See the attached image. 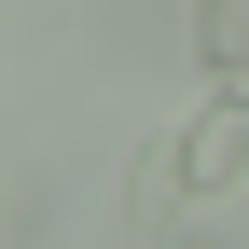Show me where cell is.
Listing matches in <instances>:
<instances>
[{"label": "cell", "mask_w": 249, "mask_h": 249, "mask_svg": "<svg viewBox=\"0 0 249 249\" xmlns=\"http://www.w3.org/2000/svg\"><path fill=\"white\" fill-rule=\"evenodd\" d=\"M194 55H208V70H249V0H194Z\"/></svg>", "instance_id": "7a4b0ae2"}, {"label": "cell", "mask_w": 249, "mask_h": 249, "mask_svg": "<svg viewBox=\"0 0 249 249\" xmlns=\"http://www.w3.org/2000/svg\"><path fill=\"white\" fill-rule=\"evenodd\" d=\"M166 249H235V235H166Z\"/></svg>", "instance_id": "3957f363"}, {"label": "cell", "mask_w": 249, "mask_h": 249, "mask_svg": "<svg viewBox=\"0 0 249 249\" xmlns=\"http://www.w3.org/2000/svg\"><path fill=\"white\" fill-rule=\"evenodd\" d=\"M152 166H166L180 194H235V180H249V83H235V97H208L166 152H152Z\"/></svg>", "instance_id": "6da1fadb"}]
</instances>
